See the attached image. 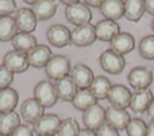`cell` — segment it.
Returning a JSON list of instances; mask_svg holds the SVG:
<instances>
[{"mask_svg":"<svg viewBox=\"0 0 154 136\" xmlns=\"http://www.w3.org/2000/svg\"><path fill=\"white\" fill-rule=\"evenodd\" d=\"M45 71H46V75L48 76V78L57 82V81L70 75V71H71L70 60L67 57L61 55V54L53 55L51 58V60L48 61V64L46 65Z\"/></svg>","mask_w":154,"mask_h":136,"instance_id":"obj_1","label":"cell"},{"mask_svg":"<svg viewBox=\"0 0 154 136\" xmlns=\"http://www.w3.org/2000/svg\"><path fill=\"white\" fill-rule=\"evenodd\" d=\"M34 97L45 107H52L58 101L55 84L51 81H40L34 87Z\"/></svg>","mask_w":154,"mask_h":136,"instance_id":"obj_2","label":"cell"},{"mask_svg":"<svg viewBox=\"0 0 154 136\" xmlns=\"http://www.w3.org/2000/svg\"><path fill=\"white\" fill-rule=\"evenodd\" d=\"M99 63H100V66L102 67V70L111 75H118L125 67L124 55L116 53L111 48H108L101 53V55L99 58Z\"/></svg>","mask_w":154,"mask_h":136,"instance_id":"obj_3","label":"cell"},{"mask_svg":"<svg viewBox=\"0 0 154 136\" xmlns=\"http://www.w3.org/2000/svg\"><path fill=\"white\" fill-rule=\"evenodd\" d=\"M153 71L147 66H136L128 73V82L135 90L147 89L153 83Z\"/></svg>","mask_w":154,"mask_h":136,"instance_id":"obj_4","label":"cell"},{"mask_svg":"<svg viewBox=\"0 0 154 136\" xmlns=\"http://www.w3.org/2000/svg\"><path fill=\"white\" fill-rule=\"evenodd\" d=\"M61 119L58 114L54 113H45L35 124H34V132L37 136H54L58 134Z\"/></svg>","mask_w":154,"mask_h":136,"instance_id":"obj_5","label":"cell"},{"mask_svg":"<svg viewBox=\"0 0 154 136\" xmlns=\"http://www.w3.org/2000/svg\"><path fill=\"white\" fill-rule=\"evenodd\" d=\"M65 17L70 23L78 26V25H83V24L89 23L93 18V14H91L89 6H87L84 2L83 4L77 2L73 5L66 6Z\"/></svg>","mask_w":154,"mask_h":136,"instance_id":"obj_6","label":"cell"},{"mask_svg":"<svg viewBox=\"0 0 154 136\" xmlns=\"http://www.w3.org/2000/svg\"><path fill=\"white\" fill-rule=\"evenodd\" d=\"M95 40H96L95 25L90 23L78 25L71 31V43H73L77 47H88L93 45Z\"/></svg>","mask_w":154,"mask_h":136,"instance_id":"obj_7","label":"cell"},{"mask_svg":"<svg viewBox=\"0 0 154 136\" xmlns=\"http://www.w3.org/2000/svg\"><path fill=\"white\" fill-rule=\"evenodd\" d=\"M46 35L48 42L57 48H63L71 43V30L66 25L53 24L48 28Z\"/></svg>","mask_w":154,"mask_h":136,"instance_id":"obj_8","label":"cell"},{"mask_svg":"<svg viewBox=\"0 0 154 136\" xmlns=\"http://www.w3.org/2000/svg\"><path fill=\"white\" fill-rule=\"evenodd\" d=\"M2 61H4L2 64L13 73H22V72L26 71L28 67L30 66L28 54L16 51V49L7 52L4 55Z\"/></svg>","mask_w":154,"mask_h":136,"instance_id":"obj_9","label":"cell"},{"mask_svg":"<svg viewBox=\"0 0 154 136\" xmlns=\"http://www.w3.org/2000/svg\"><path fill=\"white\" fill-rule=\"evenodd\" d=\"M105 123H106V110L100 104H95L83 112V124L85 125L87 129L96 131Z\"/></svg>","mask_w":154,"mask_h":136,"instance_id":"obj_10","label":"cell"},{"mask_svg":"<svg viewBox=\"0 0 154 136\" xmlns=\"http://www.w3.org/2000/svg\"><path fill=\"white\" fill-rule=\"evenodd\" d=\"M14 20L17 29L20 32H32L37 25V18L31 8L20 7L14 12Z\"/></svg>","mask_w":154,"mask_h":136,"instance_id":"obj_11","label":"cell"},{"mask_svg":"<svg viewBox=\"0 0 154 136\" xmlns=\"http://www.w3.org/2000/svg\"><path fill=\"white\" fill-rule=\"evenodd\" d=\"M45 114V107L35 99L29 97L24 100L20 106V116L28 124H35L42 116Z\"/></svg>","mask_w":154,"mask_h":136,"instance_id":"obj_12","label":"cell"},{"mask_svg":"<svg viewBox=\"0 0 154 136\" xmlns=\"http://www.w3.org/2000/svg\"><path fill=\"white\" fill-rule=\"evenodd\" d=\"M130 120V113L125 108H119L116 106H108L106 108V123L118 131L125 130Z\"/></svg>","mask_w":154,"mask_h":136,"instance_id":"obj_13","label":"cell"},{"mask_svg":"<svg viewBox=\"0 0 154 136\" xmlns=\"http://www.w3.org/2000/svg\"><path fill=\"white\" fill-rule=\"evenodd\" d=\"M132 93L130 89L123 84H112L109 93L107 95V100L111 106H116L119 108H126L130 106Z\"/></svg>","mask_w":154,"mask_h":136,"instance_id":"obj_14","label":"cell"},{"mask_svg":"<svg viewBox=\"0 0 154 136\" xmlns=\"http://www.w3.org/2000/svg\"><path fill=\"white\" fill-rule=\"evenodd\" d=\"M69 76L72 78V81L79 89H88L95 78L93 70L85 64H76L71 69Z\"/></svg>","mask_w":154,"mask_h":136,"instance_id":"obj_15","label":"cell"},{"mask_svg":"<svg viewBox=\"0 0 154 136\" xmlns=\"http://www.w3.org/2000/svg\"><path fill=\"white\" fill-rule=\"evenodd\" d=\"M154 99V95L149 88L147 89H140L135 90L131 96L130 101V108L132 110L134 113H143L147 112L152 101Z\"/></svg>","mask_w":154,"mask_h":136,"instance_id":"obj_16","label":"cell"},{"mask_svg":"<svg viewBox=\"0 0 154 136\" xmlns=\"http://www.w3.org/2000/svg\"><path fill=\"white\" fill-rule=\"evenodd\" d=\"M95 32L96 39L103 42H111L119 32L120 28L116 20L112 19H101L95 25Z\"/></svg>","mask_w":154,"mask_h":136,"instance_id":"obj_17","label":"cell"},{"mask_svg":"<svg viewBox=\"0 0 154 136\" xmlns=\"http://www.w3.org/2000/svg\"><path fill=\"white\" fill-rule=\"evenodd\" d=\"M52 57H53L52 51L47 45H37L34 49H31L28 53L29 64L35 69L46 67V65L48 64Z\"/></svg>","mask_w":154,"mask_h":136,"instance_id":"obj_18","label":"cell"},{"mask_svg":"<svg viewBox=\"0 0 154 136\" xmlns=\"http://www.w3.org/2000/svg\"><path fill=\"white\" fill-rule=\"evenodd\" d=\"M109 48L114 51L116 53L124 55L130 53L135 48V39L131 34L129 32H119L111 42H109Z\"/></svg>","mask_w":154,"mask_h":136,"instance_id":"obj_19","label":"cell"},{"mask_svg":"<svg viewBox=\"0 0 154 136\" xmlns=\"http://www.w3.org/2000/svg\"><path fill=\"white\" fill-rule=\"evenodd\" d=\"M58 4L55 0H37L32 5V11L37 20H48L55 16Z\"/></svg>","mask_w":154,"mask_h":136,"instance_id":"obj_20","label":"cell"},{"mask_svg":"<svg viewBox=\"0 0 154 136\" xmlns=\"http://www.w3.org/2000/svg\"><path fill=\"white\" fill-rule=\"evenodd\" d=\"M54 84H55L58 99H60L63 101H72L76 93L78 91L77 85L75 84V82L72 81V78L70 76H66V77L57 81Z\"/></svg>","mask_w":154,"mask_h":136,"instance_id":"obj_21","label":"cell"},{"mask_svg":"<svg viewBox=\"0 0 154 136\" xmlns=\"http://www.w3.org/2000/svg\"><path fill=\"white\" fill-rule=\"evenodd\" d=\"M12 46L16 51H19V52H23V53L28 54L31 49H34L37 46V40L30 32L18 31L14 35V37L12 39Z\"/></svg>","mask_w":154,"mask_h":136,"instance_id":"obj_22","label":"cell"},{"mask_svg":"<svg viewBox=\"0 0 154 136\" xmlns=\"http://www.w3.org/2000/svg\"><path fill=\"white\" fill-rule=\"evenodd\" d=\"M100 11L106 19L117 20L124 16V1L123 0H105L100 7Z\"/></svg>","mask_w":154,"mask_h":136,"instance_id":"obj_23","label":"cell"},{"mask_svg":"<svg viewBox=\"0 0 154 136\" xmlns=\"http://www.w3.org/2000/svg\"><path fill=\"white\" fill-rule=\"evenodd\" d=\"M18 91L11 87L0 90V113H7L14 111L18 105Z\"/></svg>","mask_w":154,"mask_h":136,"instance_id":"obj_24","label":"cell"},{"mask_svg":"<svg viewBox=\"0 0 154 136\" xmlns=\"http://www.w3.org/2000/svg\"><path fill=\"white\" fill-rule=\"evenodd\" d=\"M20 125V117L17 112L0 113V135L11 136L13 131Z\"/></svg>","mask_w":154,"mask_h":136,"instance_id":"obj_25","label":"cell"},{"mask_svg":"<svg viewBox=\"0 0 154 136\" xmlns=\"http://www.w3.org/2000/svg\"><path fill=\"white\" fill-rule=\"evenodd\" d=\"M72 105L78 111H85L93 105L97 104V99L94 96V94L90 91V89H78L75 97L72 99Z\"/></svg>","mask_w":154,"mask_h":136,"instance_id":"obj_26","label":"cell"},{"mask_svg":"<svg viewBox=\"0 0 154 136\" xmlns=\"http://www.w3.org/2000/svg\"><path fill=\"white\" fill-rule=\"evenodd\" d=\"M146 12L144 0H125L124 1V16L128 20L137 22Z\"/></svg>","mask_w":154,"mask_h":136,"instance_id":"obj_27","label":"cell"},{"mask_svg":"<svg viewBox=\"0 0 154 136\" xmlns=\"http://www.w3.org/2000/svg\"><path fill=\"white\" fill-rule=\"evenodd\" d=\"M111 87H112V83L106 76H96L91 85L89 87V89L97 100H103V99H107Z\"/></svg>","mask_w":154,"mask_h":136,"instance_id":"obj_28","label":"cell"},{"mask_svg":"<svg viewBox=\"0 0 154 136\" xmlns=\"http://www.w3.org/2000/svg\"><path fill=\"white\" fill-rule=\"evenodd\" d=\"M17 32H18V29H17L14 17H11V16L0 17V41L1 42L12 41V39Z\"/></svg>","mask_w":154,"mask_h":136,"instance_id":"obj_29","label":"cell"},{"mask_svg":"<svg viewBox=\"0 0 154 136\" xmlns=\"http://www.w3.org/2000/svg\"><path fill=\"white\" fill-rule=\"evenodd\" d=\"M79 131H81V128L78 122L75 118L69 117L61 120L58 130V135L59 136H78Z\"/></svg>","mask_w":154,"mask_h":136,"instance_id":"obj_30","label":"cell"},{"mask_svg":"<svg viewBox=\"0 0 154 136\" xmlns=\"http://www.w3.org/2000/svg\"><path fill=\"white\" fill-rule=\"evenodd\" d=\"M138 53L143 59L154 60V35H147L140 40Z\"/></svg>","mask_w":154,"mask_h":136,"instance_id":"obj_31","label":"cell"},{"mask_svg":"<svg viewBox=\"0 0 154 136\" xmlns=\"http://www.w3.org/2000/svg\"><path fill=\"white\" fill-rule=\"evenodd\" d=\"M148 124L141 118H131L126 126L128 136H147Z\"/></svg>","mask_w":154,"mask_h":136,"instance_id":"obj_32","label":"cell"},{"mask_svg":"<svg viewBox=\"0 0 154 136\" xmlns=\"http://www.w3.org/2000/svg\"><path fill=\"white\" fill-rule=\"evenodd\" d=\"M13 72H11L4 64L0 65V90L8 88L13 81Z\"/></svg>","mask_w":154,"mask_h":136,"instance_id":"obj_33","label":"cell"},{"mask_svg":"<svg viewBox=\"0 0 154 136\" xmlns=\"http://www.w3.org/2000/svg\"><path fill=\"white\" fill-rule=\"evenodd\" d=\"M17 11L16 0H0V17L10 16Z\"/></svg>","mask_w":154,"mask_h":136,"instance_id":"obj_34","label":"cell"},{"mask_svg":"<svg viewBox=\"0 0 154 136\" xmlns=\"http://www.w3.org/2000/svg\"><path fill=\"white\" fill-rule=\"evenodd\" d=\"M96 136H119V131L113 126L108 125L107 123H105L96 130Z\"/></svg>","mask_w":154,"mask_h":136,"instance_id":"obj_35","label":"cell"},{"mask_svg":"<svg viewBox=\"0 0 154 136\" xmlns=\"http://www.w3.org/2000/svg\"><path fill=\"white\" fill-rule=\"evenodd\" d=\"M11 136H34V129L30 125L20 124Z\"/></svg>","mask_w":154,"mask_h":136,"instance_id":"obj_36","label":"cell"},{"mask_svg":"<svg viewBox=\"0 0 154 136\" xmlns=\"http://www.w3.org/2000/svg\"><path fill=\"white\" fill-rule=\"evenodd\" d=\"M144 6H146V12L154 16V0H144Z\"/></svg>","mask_w":154,"mask_h":136,"instance_id":"obj_37","label":"cell"},{"mask_svg":"<svg viewBox=\"0 0 154 136\" xmlns=\"http://www.w3.org/2000/svg\"><path fill=\"white\" fill-rule=\"evenodd\" d=\"M84 4L87 6H91V7H101V5L103 4L105 0H83Z\"/></svg>","mask_w":154,"mask_h":136,"instance_id":"obj_38","label":"cell"},{"mask_svg":"<svg viewBox=\"0 0 154 136\" xmlns=\"http://www.w3.org/2000/svg\"><path fill=\"white\" fill-rule=\"evenodd\" d=\"M78 136H96V131H93L90 129H81Z\"/></svg>","mask_w":154,"mask_h":136,"instance_id":"obj_39","label":"cell"},{"mask_svg":"<svg viewBox=\"0 0 154 136\" xmlns=\"http://www.w3.org/2000/svg\"><path fill=\"white\" fill-rule=\"evenodd\" d=\"M147 136H154V120L149 122L147 128Z\"/></svg>","mask_w":154,"mask_h":136,"instance_id":"obj_40","label":"cell"},{"mask_svg":"<svg viewBox=\"0 0 154 136\" xmlns=\"http://www.w3.org/2000/svg\"><path fill=\"white\" fill-rule=\"evenodd\" d=\"M147 114L152 118V120H154V99H153V101H152V104H150V106L147 111Z\"/></svg>","mask_w":154,"mask_h":136,"instance_id":"obj_41","label":"cell"},{"mask_svg":"<svg viewBox=\"0 0 154 136\" xmlns=\"http://www.w3.org/2000/svg\"><path fill=\"white\" fill-rule=\"evenodd\" d=\"M63 4H65L66 6H70V5H73V4H77L79 2V0H60Z\"/></svg>","mask_w":154,"mask_h":136,"instance_id":"obj_42","label":"cell"},{"mask_svg":"<svg viewBox=\"0 0 154 136\" xmlns=\"http://www.w3.org/2000/svg\"><path fill=\"white\" fill-rule=\"evenodd\" d=\"M23 1H24V2H26V4H29V5H34L37 0H23Z\"/></svg>","mask_w":154,"mask_h":136,"instance_id":"obj_43","label":"cell"},{"mask_svg":"<svg viewBox=\"0 0 154 136\" xmlns=\"http://www.w3.org/2000/svg\"><path fill=\"white\" fill-rule=\"evenodd\" d=\"M152 30H153V32H154V18H153V20H152Z\"/></svg>","mask_w":154,"mask_h":136,"instance_id":"obj_44","label":"cell"},{"mask_svg":"<svg viewBox=\"0 0 154 136\" xmlns=\"http://www.w3.org/2000/svg\"><path fill=\"white\" fill-rule=\"evenodd\" d=\"M0 136H8V135H0Z\"/></svg>","mask_w":154,"mask_h":136,"instance_id":"obj_45","label":"cell"},{"mask_svg":"<svg viewBox=\"0 0 154 136\" xmlns=\"http://www.w3.org/2000/svg\"><path fill=\"white\" fill-rule=\"evenodd\" d=\"M47 136H52V135H47Z\"/></svg>","mask_w":154,"mask_h":136,"instance_id":"obj_46","label":"cell"}]
</instances>
